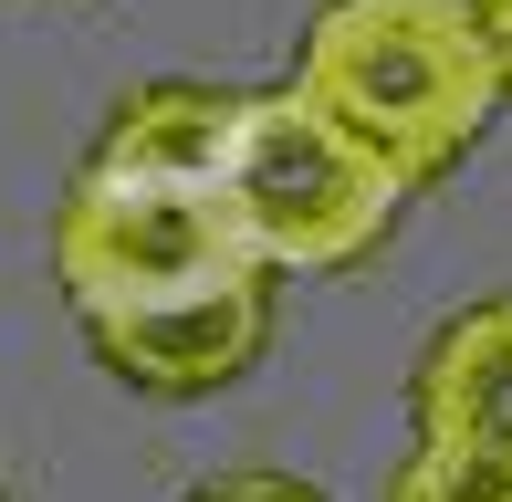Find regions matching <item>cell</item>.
Here are the masks:
<instances>
[{"instance_id":"cell-1","label":"cell","mask_w":512,"mask_h":502,"mask_svg":"<svg viewBox=\"0 0 512 502\" xmlns=\"http://www.w3.org/2000/svg\"><path fill=\"white\" fill-rule=\"evenodd\" d=\"M53 283L105 377L147 398H209L262 356L283 272L251 251L209 168L84 157L53 199Z\"/></svg>"},{"instance_id":"cell-2","label":"cell","mask_w":512,"mask_h":502,"mask_svg":"<svg viewBox=\"0 0 512 502\" xmlns=\"http://www.w3.org/2000/svg\"><path fill=\"white\" fill-rule=\"evenodd\" d=\"M293 84L408 178L460 168L512 95L481 0H324L304 21Z\"/></svg>"},{"instance_id":"cell-3","label":"cell","mask_w":512,"mask_h":502,"mask_svg":"<svg viewBox=\"0 0 512 502\" xmlns=\"http://www.w3.org/2000/svg\"><path fill=\"white\" fill-rule=\"evenodd\" d=\"M230 220L251 231L272 272H345L398 231L418 178L398 157H377L345 116H324L304 84L230 105V157H220Z\"/></svg>"},{"instance_id":"cell-4","label":"cell","mask_w":512,"mask_h":502,"mask_svg":"<svg viewBox=\"0 0 512 502\" xmlns=\"http://www.w3.org/2000/svg\"><path fill=\"white\" fill-rule=\"evenodd\" d=\"M408 461L387 502H512V293H481L408 367Z\"/></svg>"},{"instance_id":"cell-5","label":"cell","mask_w":512,"mask_h":502,"mask_svg":"<svg viewBox=\"0 0 512 502\" xmlns=\"http://www.w3.org/2000/svg\"><path fill=\"white\" fill-rule=\"evenodd\" d=\"M178 502H324V492L293 482V471H209V482H189Z\"/></svg>"},{"instance_id":"cell-6","label":"cell","mask_w":512,"mask_h":502,"mask_svg":"<svg viewBox=\"0 0 512 502\" xmlns=\"http://www.w3.org/2000/svg\"><path fill=\"white\" fill-rule=\"evenodd\" d=\"M481 21H492V42H502V74H512V0H481Z\"/></svg>"}]
</instances>
